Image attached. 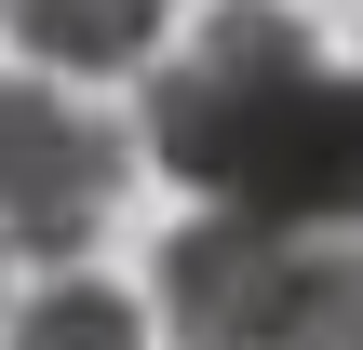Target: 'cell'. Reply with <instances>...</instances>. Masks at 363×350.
<instances>
[{"mask_svg":"<svg viewBox=\"0 0 363 350\" xmlns=\"http://www.w3.org/2000/svg\"><path fill=\"white\" fill-rule=\"evenodd\" d=\"M148 162L216 189L256 229L350 243L363 229V67H323L283 0H229L148 81Z\"/></svg>","mask_w":363,"mask_h":350,"instance_id":"1","label":"cell"},{"mask_svg":"<svg viewBox=\"0 0 363 350\" xmlns=\"http://www.w3.org/2000/svg\"><path fill=\"white\" fill-rule=\"evenodd\" d=\"M13 350H148V324H135V297H108V283H40V297L13 310Z\"/></svg>","mask_w":363,"mask_h":350,"instance_id":"5","label":"cell"},{"mask_svg":"<svg viewBox=\"0 0 363 350\" xmlns=\"http://www.w3.org/2000/svg\"><path fill=\"white\" fill-rule=\"evenodd\" d=\"M162 324L175 350H363V243L202 216L162 243Z\"/></svg>","mask_w":363,"mask_h":350,"instance_id":"2","label":"cell"},{"mask_svg":"<svg viewBox=\"0 0 363 350\" xmlns=\"http://www.w3.org/2000/svg\"><path fill=\"white\" fill-rule=\"evenodd\" d=\"M108 202H121V135L81 121L67 94L0 81V243L67 270V256L108 229Z\"/></svg>","mask_w":363,"mask_h":350,"instance_id":"3","label":"cell"},{"mask_svg":"<svg viewBox=\"0 0 363 350\" xmlns=\"http://www.w3.org/2000/svg\"><path fill=\"white\" fill-rule=\"evenodd\" d=\"M0 13H13V40L40 67H135L175 0H0Z\"/></svg>","mask_w":363,"mask_h":350,"instance_id":"4","label":"cell"}]
</instances>
